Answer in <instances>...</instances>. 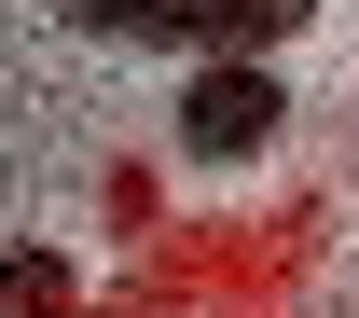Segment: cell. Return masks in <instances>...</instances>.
I'll return each mask as SVG.
<instances>
[{
	"label": "cell",
	"instance_id": "cell-4",
	"mask_svg": "<svg viewBox=\"0 0 359 318\" xmlns=\"http://www.w3.org/2000/svg\"><path fill=\"white\" fill-rule=\"evenodd\" d=\"M346 318H359V291H346Z\"/></svg>",
	"mask_w": 359,
	"mask_h": 318
},
{
	"label": "cell",
	"instance_id": "cell-1",
	"mask_svg": "<svg viewBox=\"0 0 359 318\" xmlns=\"http://www.w3.org/2000/svg\"><path fill=\"white\" fill-rule=\"evenodd\" d=\"M69 28H97V42H166V55H276L290 28H304L318 0H55Z\"/></svg>",
	"mask_w": 359,
	"mask_h": 318
},
{
	"label": "cell",
	"instance_id": "cell-2",
	"mask_svg": "<svg viewBox=\"0 0 359 318\" xmlns=\"http://www.w3.org/2000/svg\"><path fill=\"white\" fill-rule=\"evenodd\" d=\"M276 125H290L276 55H208V69L180 84V152H194V166H249V152H276Z\"/></svg>",
	"mask_w": 359,
	"mask_h": 318
},
{
	"label": "cell",
	"instance_id": "cell-3",
	"mask_svg": "<svg viewBox=\"0 0 359 318\" xmlns=\"http://www.w3.org/2000/svg\"><path fill=\"white\" fill-rule=\"evenodd\" d=\"M69 291L83 277L55 263V249H0V318H69Z\"/></svg>",
	"mask_w": 359,
	"mask_h": 318
}]
</instances>
